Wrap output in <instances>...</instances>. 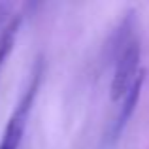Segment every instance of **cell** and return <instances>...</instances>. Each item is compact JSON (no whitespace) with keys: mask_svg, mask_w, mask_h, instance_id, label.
<instances>
[{"mask_svg":"<svg viewBox=\"0 0 149 149\" xmlns=\"http://www.w3.org/2000/svg\"><path fill=\"white\" fill-rule=\"evenodd\" d=\"M140 58H142V45L140 40L132 36V40L117 53L115 66H113L111 77V98L119 100L125 98L128 89L140 76Z\"/></svg>","mask_w":149,"mask_h":149,"instance_id":"7a4b0ae2","label":"cell"},{"mask_svg":"<svg viewBox=\"0 0 149 149\" xmlns=\"http://www.w3.org/2000/svg\"><path fill=\"white\" fill-rule=\"evenodd\" d=\"M40 79H42V62H38L21 100L15 106L13 113H11L10 121H8L6 128H4V136L0 140V149H19V146H21L23 134H25V128H26V121H29L30 109H32V104L38 95Z\"/></svg>","mask_w":149,"mask_h":149,"instance_id":"6da1fadb","label":"cell"},{"mask_svg":"<svg viewBox=\"0 0 149 149\" xmlns=\"http://www.w3.org/2000/svg\"><path fill=\"white\" fill-rule=\"evenodd\" d=\"M19 25H21V17L11 19L10 25H8L6 29L2 30V34H0V68H2L4 61H6V57L10 55V51H11V47H13V44H15V36H17Z\"/></svg>","mask_w":149,"mask_h":149,"instance_id":"277c9868","label":"cell"},{"mask_svg":"<svg viewBox=\"0 0 149 149\" xmlns=\"http://www.w3.org/2000/svg\"><path fill=\"white\" fill-rule=\"evenodd\" d=\"M142 85H143V72L140 74L138 77H136V81L132 83V87L128 89V93L125 95V98H123L121 111H119V115H117L115 123H113V128H111V136H113V138H119L121 132H123L125 127H127L128 119L132 117V113H134L136 106H138L140 95H142Z\"/></svg>","mask_w":149,"mask_h":149,"instance_id":"3957f363","label":"cell"}]
</instances>
